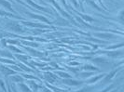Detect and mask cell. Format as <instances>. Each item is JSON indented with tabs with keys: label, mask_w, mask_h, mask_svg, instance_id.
<instances>
[{
	"label": "cell",
	"mask_w": 124,
	"mask_h": 92,
	"mask_svg": "<svg viewBox=\"0 0 124 92\" xmlns=\"http://www.w3.org/2000/svg\"><path fill=\"white\" fill-rule=\"evenodd\" d=\"M7 27L9 29L10 31H13V32H17V33H24L25 29L21 25V23L19 22H16V21H8L7 23Z\"/></svg>",
	"instance_id": "1"
},
{
	"label": "cell",
	"mask_w": 124,
	"mask_h": 92,
	"mask_svg": "<svg viewBox=\"0 0 124 92\" xmlns=\"http://www.w3.org/2000/svg\"><path fill=\"white\" fill-rule=\"evenodd\" d=\"M120 69H121V68H117V69H114V70H112L109 74H106V75L104 76L103 84H107V83H109V82L113 79V77L116 75V74H118V72L120 70Z\"/></svg>",
	"instance_id": "2"
},
{
	"label": "cell",
	"mask_w": 124,
	"mask_h": 92,
	"mask_svg": "<svg viewBox=\"0 0 124 92\" xmlns=\"http://www.w3.org/2000/svg\"><path fill=\"white\" fill-rule=\"evenodd\" d=\"M30 6H32L33 7H35L36 9H37V10H40V11H44V12L46 13H50V14H51V10L50 9H49V8H47V7H44L42 6H39V5H37V4H36V3H34L32 0H25Z\"/></svg>",
	"instance_id": "3"
},
{
	"label": "cell",
	"mask_w": 124,
	"mask_h": 92,
	"mask_svg": "<svg viewBox=\"0 0 124 92\" xmlns=\"http://www.w3.org/2000/svg\"><path fill=\"white\" fill-rule=\"evenodd\" d=\"M93 35L96 37H99L101 39H113V38H116L117 35H115L114 34H110V33H95L93 34Z\"/></svg>",
	"instance_id": "4"
},
{
	"label": "cell",
	"mask_w": 124,
	"mask_h": 92,
	"mask_svg": "<svg viewBox=\"0 0 124 92\" xmlns=\"http://www.w3.org/2000/svg\"><path fill=\"white\" fill-rule=\"evenodd\" d=\"M22 24H24L29 27H35V28H42V29H50V26L45 24H39V23H35V22H30V21H22Z\"/></svg>",
	"instance_id": "5"
},
{
	"label": "cell",
	"mask_w": 124,
	"mask_h": 92,
	"mask_svg": "<svg viewBox=\"0 0 124 92\" xmlns=\"http://www.w3.org/2000/svg\"><path fill=\"white\" fill-rule=\"evenodd\" d=\"M25 14L27 15V16H29L30 18H33V19H37V20H39V21H42L44 22H46V23H50V21L48 20L47 18H45L44 16H41V15H37V14H34V13H31V12H25Z\"/></svg>",
	"instance_id": "6"
},
{
	"label": "cell",
	"mask_w": 124,
	"mask_h": 92,
	"mask_svg": "<svg viewBox=\"0 0 124 92\" xmlns=\"http://www.w3.org/2000/svg\"><path fill=\"white\" fill-rule=\"evenodd\" d=\"M62 83H63V84H65V85H68V86H80L83 82H82V81H78V80H75V79L68 78V79L62 80Z\"/></svg>",
	"instance_id": "7"
},
{
	"label": "cell",
	"mask_w": 124,
	"mask_h": 92,
	"mask_svg": "<svg viewBox=\"0 0 124 92\" xmlns=\"http://www.w3.org/2000/svg\"><path fill=\"white\" fill-rule=\"evenodd\" d=\"M0 71H1V73L4 74L5 76H8V75H12V74H16L15 71H13V70L9 69L8 67H6L4 65H1V64H0Z\"/></svg>",
	"instance_id": "8"
},
{
	"label": "cell",
	"mask_w": 124,
	"mask_h": 92,
	"mask_svg": "<svg viewBox=\"0 0 124 92\" xmlns=\"http://www.w3.org/2000/svg\"><path fill=\"white\" fill-rule=\"evenodd\" d=\"M104 53H106V55L108 56V57H110V58H118L119 56H122L123 54V51L122 50H119V51H117V50H114V51H107V52H104Z\"/></svg>",
	"instance_id": "9"
},
{
	"label": "cell",
	"mask_w": 124,
	"mask_h": 92,
	"mask_svg": "<svg viewBox=\"0 0 124 92\" xmlns=\"http://www.w3.org/2000/svg\"><path fill=\"white\" fill-rule=\"evenodd\" d=\"M50 2H51V3H52V5H53V6L55 7L56 8H57V9L59 10V12L61 13V14H62V16H64V17H66V18H68V19H71V16L69 15L68 13H66V12H65L64 10H62V8L60 7V6H59V5H58V4L56 3V2H55V1H54V0H50Z\"/></svg>",
	"instance_id": "10"
},
{
	"label": "cell",
	"mask_w": 124,
	"mask_h": 92,
	"mask_svg": "<svg viewBox=\"0 0 124 92\" xmlns=\"http://www.w3.org/2000/svg\"><path fill=\"white\" fill-rule=\"evenodd\" d=\"M45 79L47 80V82H49V83H53V82H55L56 79H57V76H55V74H53L52 73H50V72H48V73H46L45 74Z\"/></svg>",
	"instance_id": "11"
},
{
	"label": "cell",
	"mask_w": 124,
	"mask_h": 92,
	"mask_svg": "<svg viewBox=\"0 0 124 92\" xmlns=\"http://www.w3.org/2000/svg\"><path fill=\"white\" fill-rule=\"evenodd\" d=\"M105 75H106V74H99V75H96V76H93V78L87 80L86 83H87V84H93V83H96V82H98L100 79L104 78Z\"/></svg>",
	"instance_id": "12"
},
{
	"label": "cell",
	"mask_w": 124,
	"mask_h": 92,
	"mask_svg": "<svg viewBox=\"0 0 124 92\" xmlns=\"http://www.w3.org/2000/svg\"><path fill=\"white\" fill-rule=\"evenodd\" d=\"M79 16H80L81 18L83 19L85 21H87V22H94V21H96V20H94L93 18H92L91 16H89V15H86V14H82V13H78L77 12Z\"/></svg>",
	"instance_id": "13"
},
{
	"label": "cell",
	"mask_w": 124,
	"mask_h": 92,
	"mask_svg": "<svg viewBox=\"0 0 124 92\" xmlns=\"http://www.w3.org/2000/svg\"><path fill=\"white\" fill-rule=\"evenodd\" d=\"M0 4L3 7H5L6 8H8L9 11H12V6L10 4V2H8V0H0Z\"/></svg>",
	"instance_id": "14"
},
{
	"label": "cell",
	"mask_w": 124,
	"mask_h": 92,
	"mask_svg": "<svg viewBox=\"0 0 124 92\" xmlns=\"http://www.w3.org/2000/svg\"><path fill=\"white\" fill-rule=\"evenodd\" d=\"M27 51H29L30 53H32V55L34 56H37V57H39V58H41V57H43V53H41V52H38V51H36V50H34V49H30V48H28V47H23Z\"/></svg>",
	"instance_id": "15"
},
{
	"label": "cell",
	"mask_w": 124,
	"mask_h": 92,
	"mask_svg": "<svg viewBox=\"0 0 124 92\" xmlns=\"http://www.w3.org/2000/svg\"><path fill=\"white\" fill-rule=\"evenodd\" d=\"M82 69H84V70H86V71H91V72H97V71H99V69L97 67H95V66H93V65H91V64H86V65H84Z\"/></svg>",
	"instance_id": "16"
},
{
	"label": "cell",
	"mask_w": 124,
	"mask_h": 92,
	"mask_svg": "<svg viewBox=\"0 0 124 92\" xmlns=\"http://www.w3.org/2000/svg\"><path fill=\"white\" fill-rule=\"evenodd\" d=\"M10 80L14 82V83H20V82H23L24 81V78L20 76V75H14V76H11L10 77Z\"/></svg>",
	"instance_id": "17"
},
{
	"label": "cell",
	"mask_w": 124,
	"mask_h": 92,
	"mask_svg": "<svg viewBox=\"0 0 124 92\" xmlns=\"http://www.w3.org/2000/svg\"><path fill=\"white\" fill-rule=\"evenodd\" d=\"M86 1V3H87L88 5H90V6L93 7V8H96L98 11H102V9H101V7L99 6H97L96 4H95V2H93V0H85Z\"/></svg>",
	"instance_id": "18"
},
{
	"label": "cell",
	"mask_w": 124,
	"mask_h": 92,
	"mask_svg": "<svg viewBox=\"0 0 124 92\" xmlns=\"http://www.w3.org/2000/svg\"><path fill=\"white\" fill-rule=\"evenodd\" d=\"M56 74H58V75H60V77H62V78H64V79H68V78H71V75L67 73H64V72H61V71H56L55 72Z\"/></svg>",
	"instance_id": "19"
},
{
	"label": "cell",
	"mask_w": 124,
	"mask_h": 92,
	"mask_svg": "<svg viewBox=\"0 0 124 92\" xmlns=\"http://www.w3.org/2000/svg\"><path fill=\"white\" fill-rule=\"evenodd\" d=\"M2 16H8V17H12V18H20L17 15H14L12 13L7 12V11H3V10L0 9V17H2Z\"/></svg>",
	"instance_id": "20"
},
{
	"label": "cell",
	"mask_w": 124,
	"mask_h": 92,
	"mask_svg": "<svg viewBox=\"0 0 124 92\" xmlns=\"http://www.w3.org/2000/svg\"><path fill=\"white\" fill-rule=\"evenodd\" d=\"M19 87H20V89L23 92H32L31 89L26 85H24V84H19Z\"/></svg>",
	"instance_id": "21"
},
{
	"label": "cell",
	"mask_w": 124,
	"mask_h": 92,
	"mask_svg": "<svg viewBox=\"0 0 124 92\" xmlns=\"http://www.w3.org/2000/svg\"><path fill=\"white\" fill-rule=\"evenodd\" d=\"M93 74H94V72H82V73H79V76L83 77V78H88V77L92 76Z\"/></svg>",
	"instance_id": "22"
},
{
	"label": "cell",
	"mask_w": 124,
	"mask_h": 92,
	"mask_svg": "<svg viewBox=\"0 0 124 92\" xmlns=\"http://www.w3.org/2000/svg\"><path fill=\"white\" fill-rule=\"evenodd\" d=\"M122 47H124V44L121 42V43L118 44V45H113V46H110V47H107L106 49L107 50H111V49H117L118 48H122Z\"/></svg>",
	"instance_id": "23"
},
{
	"label": "cell",
	"mask_w": 124,
	"mask_h": 92,
	"mask_svg": "<svg viewBox=\"0 0 124 92\" xmlns=\"http://www.w3.org/2000/svg\"><path fill=\"white\" fill-rule=\"evenodd\" d=\"M29 84H30V86L32 87V89H33V91H34V92H36V91H37V90H38V88H39V86H38L37 84H36V83H35L33 80L29 82Z\"/></svg>",
	"instance_id": "24"
},
{
	"label": "cell",
	"mask_w": 124,
	"mask_h": 92,
	"mask_svg": "<svg viewBox=\"0 0 124 92\" xmlns=\"http://www.w3.org/2000/svg\"><path fill=\"white\" fill-rule=\"evenodd\" d=\"M93 61H95V62H100V63H106V62H107V60L105 59V58H102V57H99V58H94Z\"/></svg>",
	"instance_id": "25"
},
{
	"label": "cell",
	"mask_w": 124,
	"mask_h": 92,
	"mask_svg": "<svg viewBox=\"0 0 124 92\" xmlns=\"http://www.w3.org/2000/svg\"><path fill=\"white\" fill-rule=\"evenodd\" d=\"M46 86H48V88H51L52 90H54V92H66L65 90H62V89H60V88H57V87H55V86H50V85H49V84H47Z\"/></svg>",
	"instance_id": "26"
},
{
	"label": "cell",
	"mask_w": 124,
	"mask_h": 92,
	"mask_svg": "<svg viewBox=\"0 0 124 92\" xmlns=\"http://www.w3.org/2000/svg\"><path fill=\"white\" fill-rule=\"evenodd\" d=\"M23 44L26 45L27 47H28V46H32L33 48H37V47H38V44L35 43V42H26V41H23Z\"/></svg>",
	"instance_id": "27"
},
{
	"label": "cell",
	"mask_w": 124,
	"mask_h": 92,
	"mask_svg": "<svg viewBox=\"0 0 124 92\" xmlns=\"http://www.w3.org/2000/svg\"><path fill=\"white\" fill-rule=\"evenodd\" d=\"M16 57L18 58V59H21L22 61H23V62H25V61H27L28 59H29V57L28 56H24V55H19V54H17L16 55Z\"/></svg>",
	"instance_id": "28"
},
{
	"label": "cell",
	"mask_w": 124,
	"mask_h": 92,
	"mask_svg": "<svg viewBox=\"0 0 124 92\" xmlns=\"http://www.w3.org/2000/svg\"><path fill=\"white\" fill-rule=\"evenodd\" d=\"M8 49H10V50H12L14 52H17V53H22V50L21 49H17V48H15L14 46H8Z\"/></svg>",
	"instance_id": "29"
},
{
	"label": "cell",
	"mask_w": 124,
	"mask_h": 92,
	"mask_svg": "<svg viewBox=\"0 0 124 92\" xmlns=\"http://www.w3.org/2000/svg\"><path fill=\"white\" fill-rule=\"evenodd\" d=\"M114 87H115V85H111V86H107L106 88H105V89H103V90H101V91H99V92H108V91H110L111 89H113Z\"/></svg>",
	"instance_id": "30"
},
{
	"label": "cell",
	"mask_w": 124,
	"mask_h": 92,
	"mask_svg": "<svg viewBox=\"0 0 124 92\" xmlns=\"http://www.w3.org/2000/svg\"><path fill=\"white\" fill-rule=\"evenodd\" d=\"M19 66H20V67H21V68H23V69L24 71H27V72H32V70H31V69H29V68H27V67H26V66H25V65H23V64H19Z\"/></svg>",
	"instance_id": "31"
},
{
	"label": "cell",
	"mask_w": 124,
	"mask_h": 92,
	"mask_svg": "<svg viewBox=\"0 0 124 92\" xmlns=\"http://www.w3.org/2000/svg\"><path fill=\"white\" fill-rule=\"evenodd\" d=\"M0 86H1V88L3 89V90H5L6 91V86H5V83H4V81L3 80L0 79Z\"/></svg>",
	"instance_id": "32"
},
{
	"label": "cell",
	"mask_w": 124,
	"mask_h": 92,
	"mask_svg": "<svg viewBox=\"0 0 124 92\" xmlns=\"http://www.w3.org/2000/svg\"><path fill=\"white\" fill-rule=\"evenodd\" d=\"M0 61H3V62H7V63H10V64H16L14 61H10L8 60H5V59H1L0 58Z\"/></svg>",
	"instance_id": "33"
},
{
	"label": "cell",
	"mask_w": 124,
	"mask_h": 92,
	"mask_svg": "<svg viewBox=\"0 0 124 92\" xmlns=\"http://www.w3.org/2000/svg\"><path fill=\"white\" fill-rule=\"evenodd\" d=\"M25 78H28V79H33V80H38L37 77H35V76H33V75H27V74H24L23 75Z\"/></svg>",
	"instance_id": "34"
},
{
	"label": "cell",
	"mask_w": 124,
	"mask_h": 92,
	"mask_svg": "<svg viewBox=\"0 0 124 92\" xmlns=\"http://www.w3.org/2000/svg\"><path fill=\"white\" fill-rule=\"evenodd\" d=\"M1 53H2L1 56H7V57H8V58H10V59H13V56L9 55L10 53H8V52H1Z\"/></svg>",
	"instance_id": "35"
},
{
	"label": "cell",
	"mask_w": 124,
	"mask_h": 92,
	"mask_svg": "<svg viewBox=\"0 0 124 92\" xmlns=\"http://www.w3.org/2000/svg\"><path fill=\"white\" fill-rule=\"evenodd\" d=\"M7 43H8V44H19V42L17 41V40H10V39H8L7 40Z\"/></svg>",
	"instance_id": "36"
},
{
	"label": "cell",
	"mask_w": 124,
	"mask_h": 92,
	"mask_svg": "<svg viewBox=\"0 0 124 92\" xmlns=\"http://www.w3.org/2000/svg\"><path fill=\"white\" fill-rule=\"evenodd\" d=\"M123 10H121L120 13H119V21H120L121 23H123Z\"/></svg>",
	"instance_id": "37"
},
{
	"label": "cell",
	"mask_w": 124,
	"mask_h": 92,
	"mask_svg": "<svg viewBox=\"0 0 124 92\" xmlns=\"http://www.w3.org/2000/svg\"><path fill=\"white\" fill-rule=\"evenodd\" d=\"M70 1H71V3H72V4H73V5H74V6L76 7L77 8H78V7H79V5L78 4L77 0H70Z\"/></svg>",
	"instance_id": "38"
},
{
	"label": "cell",
	"mask_w": 124,
	"mask_h": 92,
	"mask_svg": "<svg viewBox=\"0 0 124 92\" xmlns=\"http://www.w3.org/2000/svg\"><path fill=\"white\" fill-rule=\"evenodd\" d=\"M33 64H35V65H37V66H39V67H43V66L46 65V64H40V63H35V62H33Z\"/></svg>",
	"instance_id": "39"
},
{
	"label": "cell",
	"mask_w": 124,
	"mask_h": 92,
	"mask_svg": "<svg viewBox=\"0 0 124 92\" xmlns=\"http://www.w3.org/2000/svg\"><path fill=\"white\" fill-rule=\"evenodd\" d=\"M5 35H5L4 33H2V32H0V40H1V39H2L3 37H5Z\"/></svg>",
	"instance_id": "40"
},
{
	"label": "cell",
	"mask_w": 124,
	"mask_h": 92,
	"mask_svg": "<svg viewBox=\"0 0 124 92\" xmlns=\"http://www.w3.org/2000/svg\"><path fill=\"white\" fill-rule=\"evenodd\" d=\"M61 2H62V5H64V6L67 7V5H66V2H65V0H61Z\"/></svg>",
	"instance_id": "41"
},
{
	"label": "cell",
	"mask_w": 124,
	"mask_h": 92,
	"mask_svg": "<svg viewBox=\"0 0 124 92\" xmlns=\"http://www.w3.org/2000/svg\"><path fill=\"white\" fill-rule=\"evenodd\" d=\"M70 65H79L78 62H70Z\"/></svg>",
	"instance_id": "42"
},
{
	"label": "cell",
	"mask_w": 124,
	"mask_h": 92,
	"mask_svg": "<svg viewBox=\"0 0 124 92\" xmlns=\"http://www.w3.org/2000/svg\"><path fill=\"white\" fill-rule=\"evenodd\" d=\"M15 1H17V2H19V3H21V4H23V2H22L21 0H15Z\"/></svg>",
	"instance_id": "43"
},
{
	"label": "cell",
	"mask_w": 124,
	"mask_h": 92,
	"mask_svg": "<svg viewBox=\"0 0 124 92\" xmlns=\"http://www.w3.org/2000/svg\"><path fill=\"white\" fill-rule=\"evenodd\" d=\"M110 92H116V90H113V91H110Z\"/></svg>",
	"instance_id": "44"
},
{
	"label": "cell",
	"mask_w": 124,
	"mask_h": 92,
	"mask_svg": "<svg viewBox=\"0 0 124 92\" xmlns=\"http://www.w3.org/2000/svg\"><path fill=\"white\" fill-rule=\"evenodd\" d=\"M38 1H40V2H43V1H42V0H38Z\"/></svg>",
	"instance_id": "45"
},
{
	"label": "cell",
	"mask_w": 124,
	"mask_h": 92,
	"mask_svg": "<svg viewBox=\"0 0 124 92\" xmlns=\"http://www.w3.org/2000/svg\"><path fill=\"white\" fill-rule=\"evenodd\" d=\"M110 1H113V0H110Z\"/></svg>",
	"instance_id": "46"
}]
</instances>
